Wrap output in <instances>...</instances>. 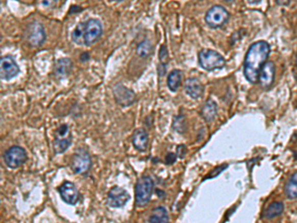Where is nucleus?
I'll use <instances>...</instances> for the list:
<instances>
[{"instance_id": "nucleus-5", "label": "nucleus", "mask_w": 297, "mask_h": 223, "mask_svg": "<svg viewBox=\"0 0 297 223\" xmlns=\"http://www.w3.org/2000/svg\"><path fill=\"white\" fill-rule=\"evenodd\" d=\"M3 159L7 167L11 169H16L26 162L27 154L23 148L13 146L4 153Z\"/></svg>"}, {"instance_id": "nucleus-15", "label": "nucleus", "mask_w": 297, "mask_h": 223, "mask_svg": "<svg viewBox=\"0 0 297 223\" xmlns=\"http://www.w3.org/2000/svg\"><path fill=\"white\" fill-rule=\"evenodd\" d=\"M184 89L188 96H190L193 100H197L203 93V86L198 80L193 78H190L185 82Z\"/></svg>"}, {"instance_id": "nucleus-25", "label": "nucleus", "mask_w": 297, "mask_h": 223, "mask_svg": "<svg viewBox=\"0 0 297 223\" xmlns=\"http://www.w3.org/2000/svg\"><path fill=\"white\" fill-rule=\"evenodd\" d=\"M296 64H297V59H296Z\"/></svg>"}, {"instance_id": "nucleus-23", "label": "nucleus", "mask_w": 297, "mask_h": 223, "mask_svg": "<svg viewBox=\"0 0 297 223\" xmlns=\"http://www.w3.org/2000/svg\"><path fill=\"white\" fill-rule=\"evenodd\" d=\"M71 40L78 45H84V23H80L71 33Z\"/></svg>"}, {"instance_id": "nucleus-14", "label": "nucleus", "mask_w": 297, "mask_h": 223, "mask_svg": "<svg viewBox=\"0 0 297 223\" xmlns=\"http://www.w3.org/2000/svg\"><path fill=\"white\" fill-rule=\"evenodd\" d=\"M275 65L271 62H267L264 65L259 75V84L264 89L270 87L275 81Z\"/></svg>"}, {"instance_id": "nucleus-19", "label": "nucleus", "mask_w": 297, "mask_h": 223, "mask_svg": "<svg viewBox=\"0 0 297 223\" xmlns=\"http://www.w3.org/2000/svg\"><path fill=\"white\" fill-rule=\"evenodd\" d=\"M284 193L289 200L297 199V172L292 174L284 186Z\"/></svg>"}, {"instance_id": "nucleus-16", "label": "nucleus", "mask_w": 297, "mask_h": 223, "mask_svg": "<svg viewBox=\"0 0 297 223\" xmlns=\"http://www.w3.org/2000/svg\"><path fill=\"white\" fill-rule=\"evenodd\" d=\"M134 147L139 151H145L148 148V138L147 132L144 129H138L132 136Z\"/></svg>"}, {"instance_id": "nucleus-10", "label": "nucleus", "mask_w": 297, "mask_h": 223, "mask_svg": "<svg viewBox=\"0 0 297 223\" xmlns=\"http://www.w3.org/2000/svg\"><path fill=\"white\" fill-rule=\"evenodd\" d=\"M130 200L129 193L120 187H113L107 195V205L111 207H122Z\"/></svg>"}, {"instance_id": "nucleus-20", "label": "nucleus", "mask_w": 297, "mask_h": 223, "mask_svg": "<svg viewBox=\"0 0 297 223\" xmlns=\"http://www.w3.org/2000/svg\"><path fill=\"white\" fill-rule=\"evenodd\" d=\"M150 223H168V215L165 207H156L150 216Z\"/></svg>"}, {"instance_id": "nucleus-12", "label": "nucleus", "mask_w": 297, "mask_h": 223, "mask_svg": "<svg viewBox=\"0 0 297 223\" xmlns=\"http://www.w3.org/2000/svg\"><path fill=\"white\" fill-rule=\"evenodd\" d=\"M116 102L121 106H130L136 101V94L132 89L122 85H117L113 90Z\"/></svg>"}, {"instance_id": "nucleus-9", "label": "nucleus", "mask_w": 297, "mask_h": 223, "mask_svg": "<svg viewBox=\"0 0 297 223\" xmlns=\"http://www.w3.org/2000/svg\"><path fill=\"white\" fill-rule=\"evenodd\" d=\"M26 38L31 46L33 47L41 46L46 39L44 27L38 22L30 23L26 30Z\"/></svg>"}, {"instance_id": "nucleus-21", "label": "nucleus", "mask_w": 297, "mask_h": 223, "mask_svg": "<svg viewBox=\"0 0 297 223\" xmlns=\"http://www.w3.org/2000/svg\"><path fill=\"white\" fill-rule=\"evenodd\" d=\"M182 73L179 69H174L167 77V86L171 91H177L182 83Z\"/></svg>"}, {"instance_id": "nucleus-4", "label": "nucleus", "mask_w": 297, "mask_h": 223, "mask_svg": "<svg viewBox=\"0 0 297 223\" xmlns=\"http://www.w3.org/2000/svg\"><path fill=\"white\" fill-rule=\"evenodd\" d=\"M229 19L228 11L220 5L212 6L205 15V21L211 28H218L223 26Z\"/></svg>"}, {"instance_id": "nucleus-8", "label": "nucleus", "mask_w": 297, "mask_h": 223, "mask_svg": "<svg viewBox=\"0 0 297 223\" xmlns=\"http://www.w3.org/2000/svg\"><path fill=\"white\" fill-rule=\"evenodd\" d=\"M71 137L68 134V126L66 124H63L59 127L57 136L54 140L53 148L56 154H62L66 151V149L70 146Z\"/></svg>"}, {"instance_id": "nucleus-13", "label": "nucleus", "mask_w": 297, "mask_h": 223, "mask_svg": "<svg viewBox=\"0 0 297 223\" xmlns=\"http://www.w3.org/2000/svg\"><path fill=\"white\" fill-rule=\"evenodd\" d=\"M59 192L62 200L67 205H76L79 202V191L75 185L70 182H65L59 188Z\"/></svg>"}, {"instance_id": "nucleus-6", "label": "nucleus", "mask_w": 297, "mask_h": 223, "mask_svg": "<svg viewBox=\"0 0 297 223\" xmlns=\"http://www.w3.org/2000/svg\"><path fill=\"white\" fill-rule=\"evenodd\" d=\"M102 34V25L97 19H89L84 22V45L90 46Z\"/></svg>"}, {"instance_id": "nucleus-17", "label": "nucleus", "mask_w": 297, "mask_h": 223, "mask_svg": "<svg viewBox=\"0 0 297 223\" xmlns=\"http://www.w3.org/2000/svg\"><path fill=\"white\" fill-rule=\"evenodd\" d=\"M71 61L69 59H61L59 60L56 65H55V69H54V73L56 76V78L58 79H64L66 78V76H68L70 69H71Z\"/></svg>"}, {"instance_id": "nucleus-2", "label": "nucleus", "mask_w": 297, "mask_h": 223, "mask_svg": "<svg viewBox=\"0 0 297 223\" xmlns=\"http://www.w3.org/2000/svg\"><path fill=\"white\" fill-rule=\"evenodd\" d=\"M198 63L206 70L220 69L225 66L224 58L218 52L210 49H203L198 53Z\"/></svg>"}, {"instance_id": "nucleus-7", "label": "nucleus", "mask_w": 297, "mask_h": 223, "mask_svg": "<svg viewBox=\"0 0 297 223\" xmlns=\"http://www.w3.org/2000/svg\"><path fill=\"white\" fill-rule=\"evenodd\" d=\"M91 167V158L83 150H79L71 158L70 168L76 174H85Z\"/></svg>"}, {"instance_id": "nucleus-24", "label": "nucleus", "mask_w": 297, "mask_h": 223, "mask_svg": "<svg viewBox=\"0 0 297 223\" xmlns=\"http://www.w3.org/2000/svg\"><path fill=\"white\" fill-rule=\"evenodd\" d=\"M152 53V45L148 40H145L141 42L137 47V54L141 58H148L150 54Z\"/></svg>"}, {"instance_id": "nucleus-1", "label": "nucleus", "mask_w": 297, "mask_h": 223, "mask_svg": "<svg viewBox=\"0 0 297 223\" xmlns=\"http://www.w3.org/2000/svg\"><path fill=\"white\" fill-rule=\"evenodd\" d=\"M269 52L270 47L265 41L256 42L249 48L244 62V75L251 84L258 82L260 71L266 63Z\"/></svg>"}, {"instance_id": "nucleus-22", "label": "nucleus", "mask_w": 297, "mask_h": 223, "mask_svg": "<svg viewBox=\"0 0 297 223\" xmlns=\"http://www.w3.org/2000/svg\"><path fill=\"white\" fill-rule=\"evenodd\" d=\"M282 211H283V204L281 202H275L267 206L264 212V217L267 219H271L274 217L281 215Z\"/></svg>"}, {"instance_id": "nucleus-11", "label": "nucleus", "mask_w": 297, "mask_h": 223, "mask_svg": "<svg viewBox=\"0 0 297 223\" xmlns=\"http://www.w3.org/2000/svg\"><path fill=\"white\" fill-rule=\"evenodd\" d=\"M0 64H1V79L4 81H9L15 78L20 71L15 60L10 56L2 57L0 60Z\"/></svg>"}, {"instance_id": "nucleus-18", "label": "nucleus", "mask_w": 297, "mask_h": 223, "mask_svg": "<svg viewBox=\"0 0 297 223\" xmlns=\"http://www.w3.org/2000/svg\"><path fill=\"white\" fill-rule=\"evenodd\" d=\"M217 114V105L212 100H208L204 103L201 109V116L203 119L207 122L213 120Z\"/></svg>"}, {"instance_id": "nucleus-3", "label": "nucleus", "mask_w": 297, "mask_h": 223, "mask_svg": "<svg viewBox=\"0 0 297 223\" xmlns=\"http://www.w3.org/2000/svg\"><path fill=\"white\" fill-rule=\"evenodd\" d=\"M154 182L150 177L145 176L140 178L135 187L136 204L140 206H146L152 196Z\"/></svg>"}]
</instances>
